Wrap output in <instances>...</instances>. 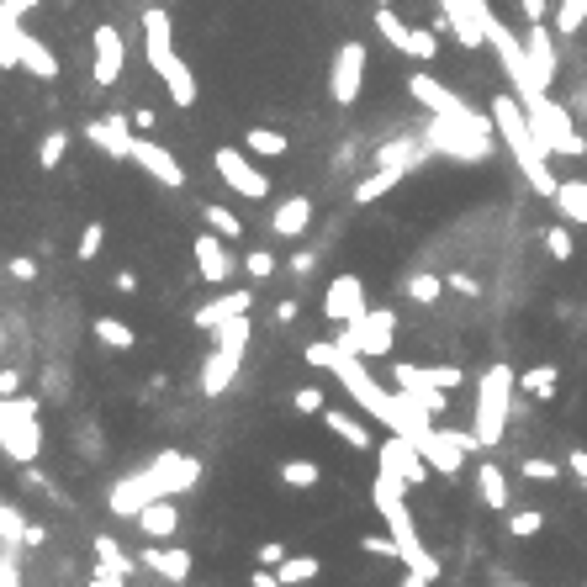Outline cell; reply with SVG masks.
I'll use <instances>...</instances> for the list:
<instances>
[{
	"instance_id": "43",
	"label": "cell",
	"mask_w": 587,
	"mask_h": 587,
	"mask_svg": "<svg viewBox=\"0 0 587 587\" xmlns=\"http://www.w3.org/2000/svg\"><path fill=\"white\" fill-rule=\"evenodd\" d=\"M275 270H281V260H275L270 249H249L244 254V275H249V281H270Z\"/></svg>"
},
{
	"instance_id": "35",
	"label": "cell",
	"mask_w": 587,
	"mask_h": 587,
	"mask_svg": "<svg viewBox=\"0 0 587 587\" xmlns=\"http://www.w3.org/2000/svg\"><path fill=\"white\" fill-rule=\"evenodd\" d=\"M96 339L106 344V350H117V355L138 350V334H133V328H127L122 318H96Z\"/></svg>"
},
{
	"instance_id": "23",
	"label": "cell",
	"mask_w": 587,
	"mask_h": 587,
	"mask_svg": "<svg viewBox=\"0 0 587 587\" xmlns=\"http://www.w3.org/2000/svg\"><path fill=\"white\" fill-rule=\"evenodd\" d=\"M16 53H22V69L32 80H59V53H53L43 38H32L27 27L16 32Z\"/></svg>"
},
{
	"instance_id": "52",
	"label": "cell",
	"mask_w": 587,
	"mask_h": 587,
	"mask_svg": "<svg viewBox=\"0 0 587 587\" xmlns=\"http://www.w3.org/2000/svg\"><path fill=\"white\" fill-rule=\"evenodd\" d=\"M566 471H572V476H577V482L587 487V450H582V445H577L572 455H566Z\"/></svg>"
},
{
	"instance_id": "59",
	"label": "cell",
	"mask_w": 587,
	"mask_h": 587,
	"mask_svg": "<svg viewBox=\"0 0 587 587\" xmlns=\"http://www.w3.org/2000/svg\"><path fill=\"white\" fill-rule=\"evenodd\" d=\"M402 587H434V582H424L418 572H402Z\"/></svg>"
},
{
	"instance_id": "14",
	"label": "cell",
	"mask_w": 587,
	"mask_h": 587,
	"mask_svg": "<svg viewBox=\"0 0 587 587\" xmlns=\"http://www.w3.org/2000/svg\"><path fill=\"white\" fill-rule=\"evenodd\" d=\"M360 85H365V43L350 38V43H339L334 64H328V96L339 106H350L360 96Z\"/></svg>"
},
{
	"instance_id": "31",
	"label": "cell",
	"mask_w": 587,
	"mask_h": 587,
	"mask_svg": "<svg viewBox=\"0 0 587 587\" xmlns=\"http://www.w3.org/2000/svg\"><path fill=\"white\" fill-rule=\"evenodd\" d=\"M402 291H408V302L434 307L439 297H445V281H439L434 270H413V275H402Z\"/></svg>"
},
{
	"instance_id": "53",
	"label": "cell",
	"mask_w": 587,
	"mask_h": 587,
	"mask_svg": "<svg viewBox=\"0 0 587 587\" xmlns=\"http://www.w3.org/2000/svg\"><path fill=\"white\" fill-rule=\"evenodd\" d=\"M38 6V0H0V11H6V22H22V16Z\"/></svg>"
},
{
	"instance_id": "38",
	"label": "cell",
	"mask_w": 587,
	"mask_h": 587,
	"mask_svg": "<svg viewBox=\"0 0 587 587\" xmlns=\"http://www.w3.org/2000/svg\"><path fill=\"white\" fill-rule=\"evenodd\" d=\"M64 154H69V133H64V127H53V133H43V143H38V170L53 175L64 164Z\"/></svg>"
},
{
	"instance_id": "37",
	"label": "cell",
	"mask_w": 587,
	"mask_h": 587,
	"mask_svg": "<svg viewBox=\"0 0 587 587\" xmlns=\"http://www.w3.org/2000/svg\"><path fill=\"white\" fill-rule=\"evenodd\" d=\"M545 254H550V260H556V265H566V260H572V254H577V238H572V223H566V217H561V223H550V228H545Z\"/></svg>"
},
{
	"instance_id": "24",
	"label": "cell",
	"mask_w": 587,
	"mask_h": 587,
	"mask_svg": "<svg viewBox=\"0 0 587 587\" xmlns=\"http://www.w3.org/2000/svg\"><path fill=\"white\" fill-rule=\"evenodd\" d=\"M313 223V196H286L281 207L270 212V233L275 238H302Z\"/></svg>"
},
{
	"instance_id": "41",
	"label": "cell",
	"mask_w": 587,
	"mask_h": 587,
	"mask_svg": "<svg viewBox=\"0 0 587 587\" xmlns=\"http://www.w3.org/2000/svg\"><path fill=\"white\" fill-rule=\"evenodd\" d=\"M201 217H207L212 233H223L228 244H238V238H244V223H238V217H233L228 207H217V201H212V207H201Z\"/></svg>"
},
{
	"instance_id": "10",
	"label": "cell",
	"mask_w": 587,
	"mask_h": 587,
	"mask_svg": "<svg viewBox=\"0 0 587 587\" xmlns=\"http://www.w3.org/2000/svg\"><path fill=\"white\" fill-rule=\"evenodd\" d=\"M408 96L424 106V112H434V117H450V122H471V127H492V117H482V112H471V106L455 96L450 85H439L434 75H424V69H418V75H408Z\"/></svg>"
},
{
	"instance_id": "60",
	"label": "cell",
	"mask_w": 587,
	"mask_h": 587,
	"mask_svg": "<svg viewBox=\"0 0 587 587\" xmlns=\"http://www.w3.org/2000/svg\"><path fill=\"white\" fill-rule=\"evenodd\" d=\"M0 587H22V582H16V572H11V566H0Z\"/></svg>"
},
{
	"instance_id": "18",
	"label": "cell",
	"mask_w": 587,
	"mask_h": 587,
	"mask_svg": "<svg viewBox=\"0 0 587 587\" xmlns=\"http://www.w3.org/2000/svg\"><path fill=\"white\" fill-rule=\"evenodd\" d=\"M143 566L159 577V582H170V587H186L191 582V550H180V545H164V540H149V550H143Z\"/></svg>"
},
{
	"instance_id": "34",
	"label": "cell",
	"mask_w": 587,
	"mask_h": 587,
	"mask_svg": "<svg viewBox=\"0 0 587 587\" xmlns=\"http://www.w3.org/2000/svg\"><path fill=\"white\" fill-rule=\"evenodd\" d=\"M418 154H424L418 138H392V143L376 149V164H387V170H408V164H418Z\"/></svg>"
},
{
	"instance_id": "30",
	"label": "cell",
	"mask_w": 587,
	"mask_h": 587,
	"mask_svg": "<svg viewBox=\"0 0 587 587\" xmlns=\"http://www.w3.org/2000/svg\"><path fill=\"white\" fill-rule=\"evenodd\" d=\"M519 392H529L535 402H550L561 392V371H556V365H529V371L519 376Z\"/></svg>"
},
{
	"instance_id": "54",
	"label": "cell",
	"mask_w": 587,
	"mask_h": 587,
	"mask_svg": "<svg viewBox=\"0 0 587 587\" xmlns=\"http://www.w3.org/2000/svg\"><path fill=\"white\" fill-rule=\"evenodd\" d=\"M16 387H22V376H16V371H0V397H16Z\"/></svg>"
},
{
	"instance_id": "42",
	"label": "cell",
	"mask_w": 587,
	"mask_h": 587,
	"mask_svg": "<svg viewBox=\"0 0 587 587\" xmlns=\"http://www.w3.org/2000/svg\"><path fill=\"white\" fill-rule=\"evenodd\" d=\"M540 529H545V513H540V508H513V513H508V535L529 540V535H540Z\"/></svg>"
},
{
	"instance_id": "15",
	"label": "cell",
	"mask_w": 587,
	"mask_h": 587,
	"mask_svg": "<svg viewBox=\"0 0 587 587\" xmlns=\"http://www.w3.org/2000/svg\"><path fill=\"white\" fill-rule=\"evenodd\" d=\"M360 313H365V281H360V275H350V270L334 275L328 291H323V318L344 328V323H355Z\"/></svg>"
},
{
	"instance_id": "57",
	"label": "cell",
	"mask_w": 587,
	"mask_h": 587,
	"mask_svg": "<svg viewBox=\"0 0 587 587\" xmlns=\"http://www.w3.org/2000/svg\"><path fill=\"white\" fill-rule=\"evenodd\" d=\"M313 265H318V260H313V254H297V260H291L286 270H291V275H307V270H313Z\"/></svg>"
},
{
	"instance_id": "25",
	"label": "cell",
	"mask_w": 587,
	"mask_h": 587,
	"mask_svg": "<svg viewBox=\"0 0 587 587\" xmlns=\"http://www.w3.org/2000/svg\"><path fill=\"white\" fill-rule=\"evenodd\" d=\"M402 180H408V170H387V164H376L365 180H355V207H371V201H381L387 191H397Z\"/></svg>"
},
{
	"instance_id": "4",
	"label": "cell",
	"mask_w": 587,
	"mask_h": 587,
	"mask_svg": "<svg viewBox=\"0 0 587 587\" xmlns=\"http://www.w3.org/2000/svg\"><path fill=\"white\" fill-rule=\"evenodd\" d=\"M143 59H149L154 80L170 90L175 106H196V75L186 69V59L175 53V22L164 6H149L143 11Z\"/></svg>"
},
{
	"instance_id": "27",
	"label": "cell",
	"mask_w": 587,
	"mask_h": 587,
	"mask_svg": "<svg viewBox=\"0 0 587 587\" xmlns=\"http://www.w3.org/2000/svg\"><path fill=\"white\" fill-rule=\"evenodd\" d=\"M471 476H476V492H482V503H487L492 513H508V476L498 471V461H482Z\"/></svg>"
},
{
	"instance_id": "13",
	"label": "cell",
	"mask_w": 587,
	"mask_h": 587,
	"mask_svg": "<svg viewBox=\"0 0 587 587\" xmlns=\"http://www.w3.org/2000/svg\"><path fill=\"white\" fill-rule=\"evenodd\" d=\"M90 80H96L101 90H112L122 80V69H127V43H122V32L112 22H101L96 32H90Z\"/></svg>"
},
{
	"instance_id": "5",
	"label": "cell",
	"mask_w": 587,
	"mask_h": 587,
	"mask_svg": "<svg viewBox=\"0 0 587 587\" xmlns=\"http://www.w3.org/2000/svg\"><path fill=\"white\" fill-rule=\"evenodd\" d=\"M513 397H519V371L508 360H492L482 376H476V413H471V429L482 439V450H498L503 434H508V418H513Z\"/></svg>"
},
{
	"instance_id": "48",
	"label": "cell",
	"mask_w": 587,
	"mask_h": 587,
	"mask_svg": "<svg viewBox=\"0 0 587 587\" xmlns=\"http://www.w3.org/2000/svg\"><path fill=\"white\" fill-rule=\"evenodd\" d=\"M291 408L307 413V418H318L323 413V387H297V392H291Z\"/></svg>"
},
{
	"instance_id": "21",
	"label": "cell",
	"mask_w": 587,
	"mask_h": 587,
	"mask_svg": "<svg viewBox=\"0 0 587 587\" xmlns=\"http://www.w3.org/2000/svg\"><path fill=\"white\" fill-rule=\"evenodd\" d=\"M392 381L402 392H424V387H445V392H455L461 387V371H455V365H439V371H424V365H392Z\"/></svg>"
},
{
	"instance_id": "9",
	"label": "cell",
	"mask_w": 587,
	"mask_h": 587,
	"mask_svg": "<svg viewBox=\"0 0 587 587\" xmlns=\"http://www.w3.org/2000/svg\"><path fill=\"white\" fill-rule=\"evenodd\" d=\"M212 170H217V180H223L228 191H238L244 201H265L270 196V175L249 159V149H233V143H228V149H217Z\"/></svg>"
},
{
	"instance_id": "26",
	"label": "cell",
	"mask_w": 587,
	"mask_h": 587,
	"mask_svg": "<svg viewBox=\"0 0 587 587\" xmlns=\"http://www.w3.org/2000/svg\"><path fill=\"white\" fill-rule=\"evenodd\" d=\"M138 529L149 540H170L175 529H180V513H175V498H159V503H149L138 513Z\"/></svg>"
},
{
	"instance_id": "8",
	"label": "cell",
	"mask_w": 587,
	"mask_h": 587,
	"mask_svg": "<svg viewBox=\"0 0 587 587\" xmlns=\"http://www.w3.org/2000/svg\"><path fill=\"white\" fill-rule=\"evenodd\" d=\"M339 344H344V350H355V355H365V360L392 355V344H397V313H392V307H365L355 323H344Z\"/></svg>"
},
{
	"instance_id": "63",
	"label": "cell",
	"mask_w": 587,
	"mask_h": 587,
	"mask_svg": "<svg viewBox=\"0 0 587 587\" xmlns=\"http://www.w3.org/2000/svg\"><path fill=\"white\" fill-rule=\"evenodd\" d=\"M186 587H191V582H186Z\"/></svg>"
},
{
	"instance_id": "20",
	"label": "cell",
	"mask_w": 587,
	"mask_h": 587,
	"mask_svg": "<svg viewBox=\"0 0 587 587\" xmlns=\"http://www.w3.org/2000/svg\"><path fill=\"white\" fill-rule=\"evenodd\" d=\"M524 64H529V75H535V85L550 90V80H556V48H550V27L545 22H529V32H524Z\"/></svg>"
},
{
	"instance_id": "61",
	"label": "cell",
	"mask_w": 587,
	"mask_h": 587,
	"mask_svg": "<svg viewBox=\"0 0 587 587\" xmlns=\"http://www.w3.org/2000/svg\"><path fill=\"white\" fill-rule=\"evenodd\" d=\"M371 6H392V0H371Z\"/></svg>"
},
{
	"instance_id": "50",
	"label": "cell",
	"mask_w": 587,
	"mask_h": 587,
	"mask_svg": "<svg viewBox=\"0 0 587 587\" xmlns=\"http://www.w3.org/2000/svg\"><path fill=\"white\" fill-rule=\"evenodd\" d=\"M6 270L16 275V281H38V260H32V254H16V260H6Z\"/></svg>"
},
{
	"instance_id": "51",
	"label": "cell",
	"mask_w": 587,
	"mask_h": 587,
	"mask_svg": "<svg viewBox=\"0 0 587 587\" xmlns=\"http://www.w3.org/2000/svg\"><path fill=\"white\" fill-rule=\"evenodd\" d=\"M360 545L371 550V556H392V561H397V540H392V535H365Z\"/></svg>"
},
{
	"instance_id": "45",
	"label": "cell",
	"mask_w": 587,
	"mask_h": 587,
	"mask_svg": "<svg viewBox=\"0 0 587 587\" xmlns=\"http://www.w3.org/2000/svg\"><path fill=\"white\" fill-rule=\"evenodd\" d=\"M587 22V0H561V11H556V32H577Z\"/></svg>"
},
{
	"instance_id": "22",
	"label": "cell",
	"mask_w": 587,
	"mask_h": 587,
	"mask_svg": "<svg viewBox=\"0 0 587 587\" xmlns=\"http://www.w3.org/2000/svg\"><path fill=\"white\" fill-rule=\"evenodd\" d=\"M249 307H254V291H223V297L201 302L196 313H191V323H196V328H207V334H212L217 323H228V318H238V313H249Z\"/></svg>"
},
{
	"instance_id": "46",
	"label": "cell",
	"mask_w": 587,
	"mask_h": 587,
	"mask_svg": "<svg viewBox=\"0 0 587 587\" xmlns=\"http://www.w3.org/2000/svg\"><path fill=\"white\" fill-rule=\"evenodd\" d=\"M27 529H32V524L22 519V513L0 503V535H6V540H16V545H27Z\"/></svg>"
},
{
	"instance_id": "3",
	"label": "cell",
	"mask_w": 587,
	"mask_h": 587,
	"mask_svg": "<svg viewBox=\"0 0 587 587\" xmlns=\"http://www.w3.org/2000/svg\"><path fill=\"white\" fill-rule=\"evenodd\" d=\"M371 503L381 513V524H387V535L397 540V561L408 566V572H418L424 582H439V561H434V550L424 545V535H418V524H413V513H408V487H402L397 476L376 471Z\"/></svg>"
},
{
	"instance_id": "7",
	"label": "cell",
	"mask_w": 587,
	"mask_h": 587,
	"mask_svg": "<svg viewBox=\"0 0 587 587\" xmlns=\"http://www.w3.org/2000/svg\"><path fill=\"white\" fill-rule=\"evenodd\" d=\"M524 112H529V122H535V133H540V143L556 159H582L587 154V138L577 133V122H572V112L550 96V90H540V96H529L524 101Z\"/></svg>"
},
{
	"instance_id": "1",
	"label": "cell",
	"mask_w": 587,
	"mask_h": 587,
	"mask_svg": "<svg viewBox=\"0 0 587 587\" xmlns=\"http://www.w3.org/2000/svg\"><path fill=\"white\" fill-rule=\"evenodd\" d=\"M196 482H201V461H196V455L164 450V455H154V466L122 476V482L106 492V503H112L117 519H138V513L149 508V503H159V498H180V492H191Z\"/></svg>"
},
{
	"instance_id": "29",
	"label": "cell",
	"mask_w": 587,
	"mask_h": 587,
	"mask_svg": "<svg viewBox=\"0 0 587 587\" xmlns=\"http://www.w3.org/2000/svg\"><path fill=\"white\" fill-rule=\"evenodd\" d=\"M318 418H323V429H334V434H339L350 450H371V445H376V434L365 429L360 418H350V413H334V408H323Z\"/></svg>"
},
{
	"instance_id": "49",
	"label": "cell",
	"mask_w": 587,
	"mask_h": 587,
	"mask_svg": "<svg viewBox=\"0 0 587 587\" xmlns=\"http://www.w3.org/2000/svg\"><path fill=\"white\" fill-rule=\"evenodd\" d=\"M286 561V545L281 540H265L260 550H254V566H281Z\"/></svg>"
},
{
	"instance_id": "39",
	"label": "cell",
	"mask_w": 587,
	"mask_h": 587,
	"mask_svg": "<svg viewBox=\"0 0 587 587\" xmlns=\"http://www.w3.org/2000/svg\"><path fill=\"white\" fill-rule=\"evenodd\" d=\"M376 32H381V38H387V43H392L397 53L408 48V38H413V27L402 22V16H397L392 6H376Z\"/></svg>"
},
{
	"instance_id": "47",
	"label": "cell",
	"mask_w": 587,
	"mask_h": 587,
	"mask_svg": "<svg viewBox=\"0 0 587 587\" xmlns=\"http://www.w3.org/2000/svg\"><path fill=\"white\" fill-rule=\"evenodd\" d=\"M101 244H106V223H85V233H80V260L90 265V260H96V254H101Z\"/></svg>"
},
{
	"instance_id": "32",
	"label": "cell",
	"mask_w": 587,
	"mask_h": 587,
	"mask_svg": "<svg viewBox=\"0 0 587 587\" xmlns=\"http://www.w3.org/2000/svg\"><path fill=\"white\" fill-rule=\"evenodd\" d=\"M244 149H249L254 159H281V154L291 149V138L275 133V127H249V133H244Z\"/></svg>"
},
{
	"instance_id": "6",
	"label": "cell",
	"mask_w": 587,
	"mask_h": 587,
	"mask_svg": "<svg viewBox=\"0 0 587 587\" xmlns=\"http://www.w3.org/2000/svg\"><path fill=\"white\" fill-rule=\"evenodd\" d=\"M0 455L11 466H38L43 455V429H38V397H0Z\"/></svg>"
},
{
	"instance_id": "12",
	"label": "cell",
	"mask_w": 587,
	"mask_h": 587,
	"mask_svg": "<svg viewBox=\"0 0 587 587\" xmlns=\"http://www.w3.org/2000/svg\"><path fill=\"white\" fill-rule=\"evenodd\" d=\"M249 339H212V355L201 365V397H223L238 381V365H244Z\"/></svg>"
},
{
	"instance_id": "16",
	"label": "cell",
	"mask_w": 587,
	"mask_h": 587,
	"mask_svg": "<svg viewBox=\"0 0 587 587\" xmlns=\"http://www.w3.org/2000/svg\"><path fill=\"white\" fill-rule=\"evenodd\" d=\"M133 164L154 180V186H164V191H180V186H186V170H180V159L164 149V143H154V138H138V143H133Z\"/></svg>"
},
{
	"instance_id": "56",
	"label": "cell",
	"mask_w": 587,
	"mask_h": 587,
	"mask_svg": "<svg viewBox=\"0 0 587 587\" xmlns=\"http://www.w3.org/2000/svg\"><path fill=\"white\" fill-rule=\"evenodd\" d=\"M90 587H127V577H117V572H96V577H90Z\"/></svg>"
},
{
	"instance_id": "55",
	"label": "cell",
	"mask_w": 587,
	"mask_h": 587,
	"mask_svg": "<svg viewBox=\"0 0 587 587\" xmlns=\"http://www.w3.org/2000/svg\"><path fill=\"white\" fill-rule=\"evenodd\" d=\"M450 291H461V297H476V281H471V275H450Z\"/></svg>"
},
{
	"instance_id": "44",
	"label": "cell",
	"mask_w": 587,
	"mask_h": 587,
	"mask_svg": "<svg viewBox=\"0 0 587 587\" xmlns=\"http://www.w3.org/2000/svg\"><path fill=\"white\" fill-rule=\"evenodd\" d=\"M524 476H529V482H540V487H550V482H561V466L545 461V455H529V461H524Z\"/></svg>"
},
{
	"instance_id": "11",
	"label": "cell",
	"mask_w": 587,
	"mask_h": 587,
	"mask_svg": "<svg viewBox=\"0 0 587 587\" xmlns=\"http://www.w3.org/2000/svg\"><path fill=\"white\" fill-rule=\"evenodd\" d=\"M376 471L397 476L402 487H418V482H429V476H434V466L424 461V450H418L408 434H397V429L376 445Z\"/></svg>"
},
{
	"instance_id": "17",
	"label": "cell",
	"mask_w": 587,
	"mask_h": 587,
	"mask_svg": "<svg viewBox=\"0 0 587 587\" xmlns=\"http://www.w3.org/2000/svg\"><path fill=\"white\" fill-rule=\"evenodd\" d=\"M85 138L96 143L101 154H112V159H133V117H122V112H112V117H96L85 127Z\"/></svg>"
},
{
	"instance_id": "40",
	"label": "cell",
	"mask_w": 587,
	"mask_h": 587,
	"mask_svg": "<svg viewBox=\"0 0 587 587\" xmlns=\"http://www.w3.org/2000/svg\"><path fill=\"white\" fill-rule=\"evenodd\" d=\"M281 487H297V492H307V487H318L323 482V471L313 466V461H281Z\"/></svg>"
},
{
	"instance_id": "19",
	"label": "cell",
	"mask_w": 587,
	"mask_h": 587,
	"mask_svg": "<svg viewBox=\"0 0 587 587\" xmlns=\"http://www.w3.org/2000/svg\"><path fill=\"white\" fill-rule=\"evenodd\" d=\"M196 275L207 286H223L228 275H233V254H228V238L223 233H196Z\"/></svg>"
},
{
	"instance_id": "62",
	"label": "cell",
	"mask_w": 587,
	"mask_h": 587,
	"mask_svg": "<svg viewBox=\"0 0 587 587\" xmlns=\"http://www.w3.org/2000/svg\"><path fill=\"white\" fill-rule=\"evenodd\" d=\"M508 587H529V582H508Z\"/></svg>"
},
{
	"instance_id": "58",
	"label": "cell",
	"mask_w": 587,
	"mask_h": 587,
	"mask_svg": "<svg viewBox=\"0 0 587 587\" xmlns=\"http://www.w3.org/2000/svg\"><path fill=\"white\" fill-rule=\"evenodd\" d=\"M275 323H297V302H281V307H275Z\"/></svg>"
},
{
	"instance_id": "33",
	"label": "cell",
	"mask_w": 587,
	"mask_h": 587,
	"mask_svg": "<svg viewBox=\"0 0 587 587\" xmlns=\"http://www.w3.org/2000/svg\"><path fill=\"white\" fill-rule=\"evenodd\" d=\"M318 572H323V561H318V556H286L281 566H275L281 587H307V582H318Z\"/></svg>"
},
{
	"instance_id": "36",
	"label": "cell",
	"mask_w": 587,
	"mask_h": 587,
	"mask_svg": "<svg viewBox=\"0 0 587 587\" xmlns=\"http://www.w3.org/2000/svg\"><path fill=\"white\" fill-rule=\"evenodd\" d=\"M96 572H117V577H133V561L112 535H96Z\"/></svg>"
},
{
	"instance_id": "28",
	"label": "cell",
	"mask_w": 587,
	"mask_h": 587,
	"mask_svg": "<svg viewBox=\"0 0 587 587\" xmlns=\"http://www.w3.org/2000/svg\"><path fill=\"white\" fill-rule=\"evenodd\" d=\"M550 201H556V212H561L572 228H587V180H561Z\"/></svg>"
},
{
	"instance_id": "2",
	"label": "cell",
	"mask_w": 587,
	"mask_h": 587,
	"mask_svg": "<svg viewBox=\"0 0 587 587\" xmlns=\"http://www.w3.org/2000/svg\"><path fill=\"white\" fill-rule=\"evenodd\" d=\"M492 127H498V138H503V149L513 154V164H519V175L535 186L540 196H556V170H550V154L545 143H540V133H535V122H529V112H524V101L519 96H492Z\"/></svg>"
}]
</instances>
